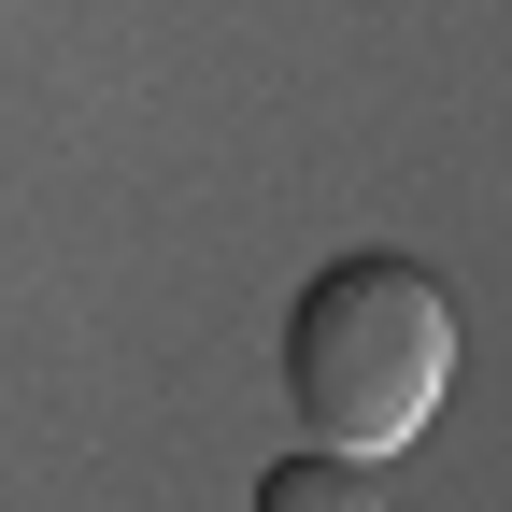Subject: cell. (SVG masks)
Instances as JSON below:
<instances>
[{"mask_svg": "<svg viewBox=\"0 0 512 512\" xmlns=\"http://www.w3.org/2000/svg\"><path fill=\"white\" fill-rule=\"evenodd\" d=\"M441 384H456V299H441L427 256L356 242L285 299V413L313 456H356V470L399 456L441 413Z\"/></svg>", "mask_w": 512, "mask_h": 512, "instance_id": "6da1fadb", "label": "cell"}, {"mask_svg": "<svg viewBox=\"0 0 512 512\" xmlns=\"http://www.w3.org/2000/svg\"><path fill=\"white\" fill-rule=\"evenodd\" d=\"M256 512H384V484H370L356 456H313V441H299V456L256 470Z\"/></svg>", "mask_w": 512, "mask_h": 512, "instance_id": "7a4b0ae2", "label": "cell"}]
</instances>
